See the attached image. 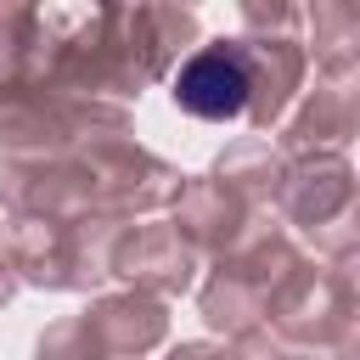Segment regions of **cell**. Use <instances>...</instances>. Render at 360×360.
Masks as SVG:
<instances>
[{
  "instance_id": "19",
  "label": "cell",
  "mask_w": 360,
  "mask_h": 360,
  "mask_svg": "<svg viewBox=\"0 0 360 360\" xmlns=\"http://www.w3.org/2000/svg\"><path fill=\"white\" fill-rule=\"evenodd\" d=\"M163 360H231V354H225V343H202V338H191V343H174Z\"/></svg>"
},
{
  "instance_id": "3",
  "label": "cell",
  "mask_w": 360,
  "mask_h": 360,
  "mask_svg": "<svg viewBox=\"0 0 360 360\" xmlns=\"http://www.w3.org/2000/svg\"><path fill=\"white\" fill-rule=\"evenodd\" d=\"M304 264L298 242L281 231V225H264L259 236H248L236 253L214 259V270L197 281V309L208 321V332H219L225 343L242 338V332H259L270 326V298L276 287Z\"/></svg>"
},
{
  "instance_id": "8",
  "label": "cell",
  "mask_w": 360,
  "mask_h": 360,
  "mask_svg": "<svg viewBox=\"0 0 360 360\" xmlns=\"http://www.w3.org/2000/svg\"><path fill=\"white\" fill-rule=\"evenodd\" d=\"M169 225L202 253V259H225L236 253L248 236H259L264 225H276V214H253L231 186H219L214 174H186L174 208H169Z\"/></svg>"
},
{
  "instance_id": "6",
  "label": "cell",
  "mask_w": 360,
  "mask_h": 360,
  "mask_svg": "<svg viewBox=\"0 0 360 360\" xmlns=\"http://www.w3.org/2000/svg\"><path fill=\"white\" fill-rule=\"evenodd\" d=\"M169 96H174V107H180L186 118H197V124H236V118H248L253 73H248V45H242V34L197 45V51L174 68Z\"/></svg>"
},
{
  "instance_id": "12",
  "label": "cell",
  "mask_w": 360,
  "mask_h": 360,
  "mask_svg": "<svg viewBox=\"0 0 360 360\" xmlns=\"http://www.w3.org/2000/svg\"><path fill=\"white\" fill-rule=\"evenodd\" d=\"M101 343L107 360H146L163 338H169V304L146 298V292H96L90 309H79Z\"/></svg>"
},
{
  "instance_id": "14",
  "label": "cell",
  "mask_w": 360,
  "mask_h": 360,
  "mask_svg": "<svg viewBox=\"0 0 360 360\" xmlns=\"http://www.w3.org/2000/svg\"><path fill=\"white\" fill-rule=\"evenodd\" d=\"M34 360H107L84 315H62L34 338Z\"/></svg>"
},
{
  "instance_id": "2",
  "label": "cell",
  "mask_w": 360,
  "mask_h": 360,
  "mask_svg": "<svg viewBox=\"0 0 360 360\" xmlns=\"http://www.w3.org/2000/svg\"><path fill=\"white\" fill-rule=\"evenodd\" d=\"M118 135H135L129 107L56 90H0V163H45Z\"/></svg>"
},
{
  "instance_id": "13",
  "label": "cell",
  "mask_w": 360,
  "mask_h": 360,
  "mask_svg": "<svg viewBox=\"0 0 360 360\" xmlns=\"http://www.w3.org/2000/svg\"><path fill=\"white\" fill-rule=\"evenodd\" d=\"M219 186H231L253 214H281V186H287V152L264 135H236L219 146L214 169Z\"/></svg>"
},
{
  "instance_id": "16",
  "label": "cell",
  "mask_w": 360,
  "mask_h": 360,
  "mask_svg": "<svg viewBox=\"0 0 360 360\" xmlns=\"http://www.w3.org/2000/svg\"><path fill=\"white\" fill-rule=\"evenodd\" d=\"M326 360H360V309L354 304L343 309V321H338V332L326 343Z\"/></svg>"
},
{
  "instance_id": "18",
  "label": "cell",
  "mask_w": 360,
  "mask_h": 360,
  "mask_svg": "<svg viewBox=\"0 0 360 360\" xmlns=\"http://www.w3.org/2000/svg\"><path fill=\"white\" fill-rule=\"evenodd\" d=\"M17 287H22V276H17V259H11V242H6V231H0V309L17 298Z\"/></svg>"
},
{
  "instance_id": "11",
  "label": "cell",
  "mask_w": 360,
  "mask_h": 360,
  "mask_svg": "<svg viewBox=\"0 0 360 360\" xmlns=\"http://www.w3.org/2000/svg\"><path fill=\"white\" fill-rule=\"evenodd\" d=\"M6 242H11L22 287L84 292V276H79V219H11Z\"/></svg>"
},
{
  "instance_id": "20",
  "label": "cell",
  "mask_w": 360,
  "mask_h": 360,
  "mask_svg": "<svg viewBox=\"0 0 360 360\" xmlns=\"http://www.w3.org/2000/svg\"><path fill=\"white\" fill-rule=\"evenodd\" d=\"M276 360H326V354H315V349H281Z\"/></svg>"
},
{
  "instance_id": "15",
  "label": "cell",
  "mask_w": 360,
  "mask_h": 360,
  "mask_svg": "<svg viewBox=\"0 0 360 360\" xmlns=\"http://www.w3.org/2000/svg\"><path fill=\"white\" fill-rule=\"evenodd\" d=\"M304 28L298 6H264V0H242V34H292Z\"/></svg>"
},
{
  "instance_id": "4",
  "label": "cell",
  "mask_w": 360,
  "mask_h": 360,
  "mask_svg": "<svg viewBox=\"0 0 360 360\" xmlns=\"http://www.w3.org/2000/svg\"><path fill=\"white\" fill-rule=\"evenodd\" d=\"M281 219L298 225L326 259L360 248V174L343 152H298L287 158Z\"/></svg>"
},
{
  "instance_id": "10",
  "label": "cell",
  "mask_w": 360,
  "mask_h": 360,
  "mask_svg": "<svg viewBox=\"0 0 360 360\" xmlns=\"http://www.w3.org/2000/svg\"><path fill=\"white\" fill-rule=\"evenodd\" d=\"M248 45V73H253V101H248V124L253 129H281L287 112L304 96V73H309V45L298 34H242Z\"/></svg>"
},
{
  "instance_id": "9",
  "label": "cell",
  "mask_w": 360,
  "mask_h": 360,
  "mask_svg": "<svg viewBox=\"0 0 360 360\" xmlns=\"http://www.w3.org/2000/svg\"><path fill=\"white\" fill-rule=\"evenodd\" d=\"M343 309H349V304H343V292L332 287V270L315 264V259H304V264L276 287V298H270V332H276L281 349H315V354H326Z\"/></svg>"
},
{
  "instance_id": "17",
  "label": "cell",
  "mask_w": 360,
  "mask_h": 360,
  "mask_svg": "<svg viewBox=\"0 0 360 360\" xmlns=\"http://www.w3.org/2000/svg\"><path fill=\"white\" fill-rule=\"evenodd\" d=\"M326 270H332V287L343 292V304H354V309H360V248L338 253V259H332Z\"/></svg>"
},
{
  "instance_id": "7",
  "label": "cell",
  "mask_w": 360,
  "mask_h": 360,
  "mask_svg": "<svg viewBox=\"0 0 360 360\" xmlns=\"http://www.w3.org/2000/svg\"><path fill=\"white\" fill-rule=\"evenodd\" d=\"M197 270H202V253L169 225V219H141L118 236V253H112V276L129 287V292H146V298H180L197 287Z\"/></svg>"
},
{
  "instance_id": "1",
  "label": "cell",
  "mask_w": 360,
  "mask_h": 360,
  "mask_svg": "<svg viewBox=\"0 0 360 360\" xmlns=\"http://www.w3.org/2000/svg\"><path fill=\"white\" fill-rule=\"evenodd\" d=\"M202 45L191 6H39L17 90L129 107Z\"/></svg>"
},
{
  "instance_id": "21",
  "label": "cell",
  "mask_w": 360,
  "mask_h": 360,
  "mask_svg": "<svg viewBox=\"0 0 360 360\" xmlns=\"http://www.w3.org/2000/svg\"><path fill=\"white\" fill-rule=\"evenodd\" d=\"M349 11H354V22H360V6H354V0H349Z\"/></svg>"
},
{
  "instance_id": "5",
  "label": "cell",
  "mask_w": 360,
  "mask_h": 360,
  "mask_svg": "<svg viewBox=\"0 0 360 360\" xmlns=\"http://www.w3.org/2000/svg\"><path fill=\"white\" fill-rule=\"evenodd\" d=\"M354 135H360V56L315 62V79H304V96L287 112L276 146L287 158H298V152H343Z\"/></svg>"
}]
</instances>
